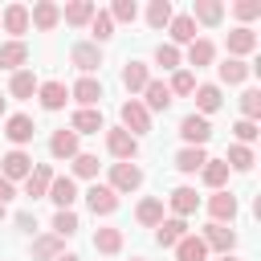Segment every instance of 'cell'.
<instances>
[{"mask_svg":"<svg viewBox=\"0 0 261 261\" xmlns=\"http://www.w3.org/2000/svg\"><path fill=\"white\" fill-rule=\"evenodd\" d=\"M122 130H126V135H135V139L151 130V114H147V106H143L139 98L122 102Z\"/></svg>","mask_w":261,"mask_h":261,"instance_id":"6da1fadb","label":"cell"},{"mask_svg":"<svg viewBox=\"0 0 261 261\" xmlns=\"http://www.w3.org/2000/svg\"><path fill=\"white\" fill-rule=\"evenodd\" d=\"M106 147H110V155H114V159H122V163H130V159L139 155V139H135V135H126L122 126L106 130Z\"/></svg>","mask_w":261,"mask_h":261,"instance_id":"7a4b0ae2","label":"cell"},{"mask_svg":"<svg viewBox=\"0 0 261 261\" xmlns=\"http://www.w3.org/2000/svg\"><path fill=\"white\" fill-rule=\"evenodd\" d=\"M86 204H90L94 216H110V212L118 208V192H114L110 184H94V188L86 192Z\"/></svg>","mask_w":261,"mask_h":261,"instance_id":"3957f363","label":"cell"},{"mask_svg":"<svg viewBox=\"0 0 261 261\" xmlns=\"http://www.w3.org/2000/svg\"><path fill=\"white\" fill-rule=\"evenodd\" d=\"M200 241H204V249L228 253V249L237 245V232H232L228 224H216V220H212V224H204V237H200Z\"/></svg>","mask_w":261,"mask_h":261,"instance_id":"277c9868","label":"cell"},{"mask_svg":"<svg viewBox=\"0 0 261 261\" xmlns=\"http://www.w3.org/2000/svg\"><path fill=\"white\" fill-rule=\"evenodd\" d=\"M139 184H143V171L135 163H114L110 167V188L114 192H135Z\"/></svg>","mask_w":261,"mask_h":261,"instance_id":"5b68a950","label":"cell"},{"mask_svg":"<svg viewBox=\"0 0 261 261\" xmlns=\"http://www.w3.org/2000/svg\"><path fill=\"white\" fill-rule=\"evenodd\" d=\"M49 184H53V167H49V163H37V167L24 175V196H29V200H41V196L49 192Z\"/></svg>","mask_w":261,"mask_h":261,"instance_id":"8992f818","label":"cell"},{"mask_svg":"<svg viewBox=\"0 0 261 261\" xmlns=\"http://www.w3.org/2000/svg\"><path fill=\"white\" fill-rule=\"evenodd\" d=\"M179 135H184L192 147H204V143L212 139V126H208V118H200V114H188V118L179 122Z\"/></svg>","mask_w":261,"mask_h":261,"instance_id":"52a82bcc","label":"cell"},{"mask_svg":"<svg viewBox=\"0 0 261 261\" xmlns=\"http://www.w3.org/2000/svg\"><path fill=\"white\" fill-rule=\"evenodd\" d=\"M53 204H57V212L61 208H69L73 200H77V184L69 179V175H53V184H49V192H45Z\"/></svg>","mask_w":261,"mask_h":261,"instance_id":"ba28073f","label":"cell"},{"mask_svg":"<svg viewBox=\"0 0 261 261\" xmlns=\"http://www.w3.org/2000/svg\"><path fill=\"white\" fill-rule=\"evenodd\" d=\"M57 20H61V8H57L53 0H41V4H33V12H29V24H37L41 33L57 29Z\"/></svg>","mask_w":261,"mask_h":261,"instance_id":"9c48e42d","label":"cell"},{"mask_svg":"<svg viewBox=\"0 0 261 261\" xmlns=\"http://www.w3.org/2000/svg\"><path fill=\"white\" fill-rule=\"evenodd\" d=\"M69 61L90 77V73L102 65V49H98V45H73V49H69Z\"/></svg>","mask_w":261,"mask_h":261,"instance_id":"30bf717a","label":"cell"},{"mask_svg":"<svg viewBox=\"0 0 261 261\" xmlns=\"http://www.w3.org/2000/svg\"><path fill=\"white\" fill-rule=\"evenodd\" d=\"M155 228H159V232H155V241H159L163 249H171V245H179V241L188 237V220H179V216H171V220H159Z\"/></svg>","mask_w":261,"mask_h":261,"instance_id":"8fae6325","label":"cell"},{"mask_svg":"<svg viewBox=\"0 0 261 261\" xmlns=\"http://www.w3.org/2000/svg\"><path fill=\"white\" fill-rule=\"evenodd\" d=\"M0 29L12 33V37H20V33L29 29V8H24V4H8V8L0 12Z\"/></svg>","mask_w":261,"mask_h":261,"instance_id":"7c38bea8","label":"cell"},{"mask_svg":"<svg viewBox=\"0 0 261 261\" xmlns=\"http://www.w3.org/2000/svg\"><path fill=\"white\" fill-rule=\"evenodd\" d=\"M69 98H77V102H82V110H94V106L102 102V82H94V77H82V82L69 90Z\"/></svg>","mask_w":261,"mask_h":261,"instance_id":"4fadbf2b","label":"cell"},{"mask_svg":"<svg viewBox=\"0 0 261 261\" xmlns=\"http://www.w3.org/2000/svg\"><path fill=\"white\" fill-rule=\"evenodd\" d=\"M4 135L20 147V143H33V135H37V126H33V118L29 114H12L8 122H4Z\"/></svg>","mask_w":261,"mask_h":261,"instance_id":"5bb4252c","label":"cell"},{"mask_svg":"<svg viewBox=\"0 0 261 261\" xmlns=\"http://www.w3.org/2000/svg\"><path fill=\"white\" fill-rule=\"evenodd\" d=\"M0 163H4V171H0V175H4L8 184H12V179H24V175L33 171V159H29L24 151H8V155H4Z\"/></svg>","mask_w":261,"mask_h":261,"instance_id":"9a60e30c","label":"cell"},{"mask_svg":"<svg viewBox=\"0 0 261 261\" xmlns=\"http://www.w3.org/2000/svg\"><path fill=\"white\" fill-rule=\"evenodd\" d=\"M167 204H171V212L184 220V216H192V212L200 208V196H196V188H175V192L167 196Z\"/></svg>","mask_w":261,"mask_h":261,"instance_id":"2e32d148","label":"cell"},{"mask_svg":"<svg viewBox=\"0 0 261 261\" xmlns=\"http://www.w3.org/2000/svg\"><path fill=\"white\" fill-rule=\"evenodd\" d=\"M208 212H212V220H216V224H224V220H232V216H237V196L220 188V192H216V196L208 200Z\"/></svg>","mask_w":261,"mask_h":261,"instance_id":"e0dca14e","label":"cell"},{"mask_svg":"<svg viewBox=\"0 0 261 261\" xmlns=\"http://www.w3.org/2000/svg\"><path fill=\"white\" fill-rule=\"evenodd\" d=\"M253 49H257V33H253V29H245V24H241V29H232V33H228V53H232L237 61H241L245 53H253Z\"/></svg>","mask_w":261,"mask_h":261,"instance_id":"ac0fdd59","label":"cell"},{"mask_svg":"<svg viewBox=\"0 0 261 261\" xmlns=\"http://www.w3.org/2000/svg\"><path fill=\"white\" fill-rule=\"evenodd\" d=\"M37 94H41V106H45V110H61V106L69 102L65 82H45V86H37Z\"/></svg>","mask_w":261,"mask_h":261,"instance_id":"d6986e66","label":"cell"},{"mask_svg":"<svg viewBox=\"0 0 261 261\" xmlns=\"http://www.w3.org/2000/svg\"><path fill=\"white\" fill-rule=\"evenodd\" d=\"M49 151H53V159H73L77 155V135L73 130H53V139H49Z\"/></svg>","mask_w":261,"mask_h":261,"instance_id":"ffe728a7","label":"cell"},{"mask_svg":"<svg viewBox=\"0 0 261 261\" xmlns=\"http://www.w3.org/2000/svg\"><path fill=\"white\" fill-rule=\"evenodd\" d=\"M61 253H65V241L53 237V232H45V237L33 241V261H53V257H61Z\"/></svg>","mask_w":261,"mask_h":261,"instance_id":"44dd1931","label":"cell"},{"mask_svg":"<svg viewBox=\"0 0 261 261\" xmlns=\"http://www.w3.org/2000/svg\"><path fill=\"white\" fill-rule=\"evenodd\" d=\"M188 16H192V20H200V24H220V16H224V4H220V0H196Z\"/></svg>","mask_w":261,"mask_h":261,"instance_id":"7402d4cb","label":"cell"},{"mask_svg":"<svg viewBox=\"0 0 261 261\" xmlns=\"http://www.w3.org/2000/svg\"><path fill=\"white\" fill-rule=\"evenodd\" d=\"M24 61H29V45H24V41L0 45V69H20Z\"/></svg>","mask_w":261,"mask_h":261,"instance_id":"603a6c76","label":"cell"},{"mask_svg":"<svg viewBox=\"0 0 261 261\" xmlns=\"http://www.w3.org/2000/svg\"><path fill=\"white\" fill-rule=\"evenodd\" d=\"M147 82H151V73H147V65L143 61H126L122 65V86L135 94V90H147Z\"/></svg>","mask_w":261,"mask_h":261,"instance_id":"cb8c5ba5","label":"cell"},{"mask_svg":"<svg viewBox=\"0 0 261 261\" xmlns=\"http://www.w3.org/2000/svg\"><path fill=\"white\" fill-rule=\"evenodd\" d=\"M69 130H73V135H98V130H106V126H102V114H98V110H77L73 122H69Z\"/></svg>","mask_w":261,"mask_h":261,"instance_id":"d4e9b609","label":"cell"},{"mask_svg":"<svg viewBox=\"0 0 261 261\" xmlns=\"http://www.w3.org/2000/svg\"><path fill=\"white\" fill-rule=\"evenodd\" d=\"M167 29H171V41H175V45H192V41H196V20H192L188 12H184V16H171Z\"/></svg>","mask_w":261,"mask_h":261,"instance_id":"484cf974","label":"cell"},{"mask_svg":"<svg viewBox=\"0 0 261 261\" xmlns=\"http://www.w3.org/2000/svg\"><path fill=\"white\" fill-rule=\"evenodd\" d=\"M143 94H147V102H143V106H147V114H151V110H167V106H171V90H167L163 82H147V90H143Z\"/></svg>","mask_w":261,"mask_h":261,"instance_id":"4316f807","label":"cell"},{"mask_svg":"<svg viewBox=\"0 0 261 261\" xmlns=\"http://www.w3.org/2000/svg\"><path fill=\"white\" fill-rule=\"evenodd\" d=\"M200 175H204V184L208 188H224V179H228V163L224 159H204V167H200Z\"/></svg>","mask_w":261,"mask_h":261,"instance_id":"83f0119b","label":"cell"},{"mask_svg":"<svg viewBox=\"0 0 261 261\" xmlns=\"http://www.w3.org/2000/svg\"><path fill=\"white\" fill-rule=\"evenodd\" d=\"M204 159H208V155H204L200 147H184V151L175 155V167H179L184 175H196V171L204 167Z\"/></svg>","mask_w":261,"mask_h":261,"instance_id":"f1b7e54d","label":"cell"},{"mask_svg":"<svg viewBox=\"0 0 261 261\" xmlns=\"http://www.w3.org/2000/svg\"><path fill=\"white\" fill-rule=\"evenodd\" d=\"M135 220H139V224H147V228H155V224L163 220V200H155V196H151V200H143V204L135 208Z\"/></svg>","mask_w":261,"mask_h":261,"instance_id":"f546056e","label":"cell"},{"mask_svg":"<svg viewBox=\"0 0 261 261\" xmlns=\"http://www.w3.org/2000/svg\"><path fill=\"white\" fill-rule=\"evenodd\" d=\"M204 257H208V249H204L200 237H184L175 245V261H204Z\"/></svg>","mask_w":261,"mask_h":261,"instance_id":"4dcf8cb0","label":"cell"},{"mask_svg":"<svg viewBox=\"0 0 261 261\" xmlns=\"http://www.w3.org/2000/svg\"><path fill=\"white\" fill-rule=\"evenodd\" d=\"M94 12H98V4H90V0H73L61 16H65L69 24H90V20H94Z\"/></svg>","mask_w":261,"mask_h":261,"instance_id":"1f68e13d","label":"cell"},{"mask_svg":"<svg viewBox=\"0 0 261 261\" xmlns=\"http://www.w3.org/2000/svg\"><path fill=\"white\" fill-rule=\"evenodd\" d=\"M212 57H216L212 41H192V45H188V65L204 69V65H212Z\"/></svg>","mask_w":261,"mask_h":261,"instance_id":"d6a6232c","label":"cell"},{"mask_svg":"<svg viewBox=\"0 0 261 261\" xmlns=\"http://www.w3.org/2000/svg\"><path fill=\"white\" fill-rule=\"evenodd\" d=\"M216 73H220V82L237 86V82H245V77H249V65H245V61H237V57H228V61H220V65H216Z\"/></svg>","mask_w":261,"mask_h":261,"instance_id":"836d02e7","label":"cell"},{"mask_svg":"<svg viewBox=\"0 0 261 261\" xmlns=\"http://www.w3.org/2000/svg\"><path fill=\"white\" fill-rule=\"evenodd\" d=\"M220 102H224V98H220V86H200V90H196L200 118H204V114H212V110H220Z\"/></svg>","mask_w":261,"mask_h":261,"instance_id":"e575fe53","label":"cell"},{"mask_svg":"<svg viewBox=\"0 0 261 261\" xmlns=\"http://www.w3.org/2000/svg\"><path fill=\"white\" fill-rule=\"evenodd\" d=\"M94 249L98 253H118L122 249V228H98L94 232Z\"/></svg>","mask_w":261,"mask_h":261,"instance_id":"d590c367","label":"cell"},{"mask_svg":"<svg viewBox=\"0 0 261 261\" xmlns=\"http://www.w3.org/2000/svg\"><path fill=\"white\" fill-rule=\"evenodd\" d=\"M8 90H12V98H33V94H37V77H33L29 69H16Z\"/></svg>","mask_w":261,"mask_h":261,"instance_id":"8d00e7d4","label":"cell"},{"mask_svg":"<svg viewBox=\"0 0 261 261\" xmlns=\"http://www.w3.org/2000/svg\"><path fill=\"white\" fill-rule=\"evenodd\" d=\"M224 163H228L232 171H249V167H253L257 159H253V151H249V147H241V143H232V147H228V155H224Z\"/></svg>","mask_w":261,"mask_h":261,"instance_id":"74e56055","label":"cell"},{"mask_svg":"<svg viewBox=\"0 0 261 261\" xmlns=\"http://www.w3.org/2000/svg\"><path fill=\"white\" fill-rule=\"evenodd\" d=\"M90 33H94V45H98V41H110V37H114V20H110V12L98 8L94 20H90Z\"/></svg>","mask_w":261,"mask_h":261,"instance_id":"f35d334b","label":"cell"},{"mask_svg":"<svg viewBox=\"0 0 261 261\" xmlns=\"http://www.w3.org/2000/svg\"><path fill=\"white\" fill-rule=\"evenodd\" d=\"M147 24H151V29L171 24V4H167V0H151V8H147Z\"/></svg>","mask_w":261,"mask_h":261,"instance_id":"ab89813d","label":"cell"},{"mask_svg":"<svg viewBox=\"0 0 261 261\" xmlns=\"http://www.w3.org/2000/svg\"><path fill=\"white\" fill-rule=\"evenodd\" d=\"M73 232H77V216H73L69 208H61V212L53 216V237L65 241V237H73Z\"/></svg>","mask_w":261,"mask_h":261,"instance_id":"60d3db41","label":"cell"},{"mask_svg":"<svg viewBox=\"0 0 261 261\" xmlns=\"http://www.w3.org/2000/svg\"><path fill=\"white\" fill-rule=\"evenodd\" d=\"M73 175H82V179H94V175H98V155H86V151H77V155H73Z\"/></svg>","mask_w":261,"mask_h":261,"instance_id":"b9f144b4","label":"cell"},{"mask_svg":"<svg viewBox=\"0 0 261 261\" xmlns=\"http://www.w3.org/2000/svg\"><path fill=\"white\" fill-rule=\"evenodd\" d=\"M241 114L249 122H257V114H261V90H245L241 94Z\"/></svg>","mask_w":261,"mask_h":261,"instance_id":"7bdbcfd3","label":"cell"},{"mask_svg":"<svg viewBox=\"0 0 261 261\" xmlns=\"http://www.w3.org/2000/svg\"><path fill=\"white\" fill-rule=\"evenodd\" d=\"M167 90H171V94H196V77H192L188 69H175V77H171Z\"/></svg>","mask_w":261,"mask_h":261,"instance_id":"ee69618b","label":"cell"},{"mask_svg":"<svg viewBox=\"0 0 261 261\" xmlns=\"http://www.w3.org/2000/svg\"><path fill=\"white\" fill-rule=\"evenodd\" d=\"M155 61H159L163 69H179V49H175V45H159V49H155Z\"/></svg>","mask_w":261,"mask_h":261,"instance_id":"f6af8a7d","label":"cell"},{"mask_svg":"<svg viewBox=\"0 0 261 261\" xmlns=\"http://www.w3.org/2000/svg\"><path fill=\"white\" fill-rule=\"evenodd\" d=\"M135 16H139L135 0H114V8H110V20H135Z\"/></svg>","mask_w":261,"mask_h":261,"instance_id":"bcb514c9","label":"cell"},{"mask_svg":"<svg viewBox=\"0 0 261 261\" xmlns=\"http://www.w3.org/2000/svg\"><path fill=\"white\" fill-rule=\"evenodd\" d=\"M232 135H237V143H241V147H249V143L257 139V122H249V118H241V122L232 126Z\"/></svg>","mask_w":261,"mask_h":261,"instance_id":"7dc6e473","label":"cell"},{"mask_svg":"<svg viewBox=\"0 0 261 261\" xmlns=\"http://www.w3.org/2000/svg\"><path fill=\"white\" fill-rule=\"evenodd\" d=\"M232 12H237L241 20H253V16H261V0H237Z\"/></svg>","mask_w":261,"mask_h":261,"instance_id":"c3c4849f","label":"cell"},{"mask_svg":"<svg viewBox=\"0 0 261 261\" xmlns=\"http://www.w3.org/2000/svg\"><path fill=\"white\" fill-rule=\"evenodd\" d=\"M16 224H20L24 232H33V228H37V216H33V212H20V216H16Z\"/></svg>","mask_w":261,"mask_h":261,"instance_id":"681fc988","label":"cell"},{"mask_svg":"<svg viewBox=\"0 0 261 261\" xmlns=\"http://www.w3.org/2000/svg\"><path fill=\"white\" fill-rule=\"evenodd\" d=\"M12 196H16V188H12V184L0 175V204H4V200H12Z\"/></svg>","mask_w":261,"mask_h":261,"instance_id":"f907efd6","label":"cell"},{"mask_svg":"<svg viewBox=\"0 0 261 261\" xmlns=\"http://www.w3.org/2000/svg\"><path fill=\"white\" fill-rule=\"evenodd\" d=\"M53 261H82L77 253H61V257H53Z\"/></svg>","mask_w":261,"mask_h":261,"instance_id":"816d5d0a","label":"cell"},{"mask_svg":"<svg viewBox=\"0 0 261 261\" xmlns=\"http://www.w3.org/2000/svg\"><path fill=\"white\" fill-rule=\"evenodd\" d=\"M220 261H241V257H232V253H224V257H220Z\"/></svg>","mask_w":261,"mask_h":261,"instance_id":"f5cc1de1","label":"cell"},{"mask_svg":"<svg viewBox=\"0 0 261 261\" xmlns=\"http://www.w3.org/2000/svg\"><path fill=\"white\" fill-rule=\"evenodd\" d=\"M0 114H4V98H0Z\"/></svg>","mask_w":261,"mask_h":261,"instance_id":"db71d44e","label":"cell"},{"mask_svg":"<svg viewBox=\"0 0 261 261\" xmlns=\"http://www.w3.org/2000/svg\"><path fill=\"white\" fill-rule=\"evenodd\" d=\"M0 220H4V204H0Z\"/></svg>","mask_w":261,"mask_h":261,"instance_id":"11a10c76","label":"cell"},{"mask_svg":"<svg viewBox=\"0 0 261 261\" xmlns=\"http://www.w3.org/2000/svg\"><path fill=\"white\" fill-rule=\"evenodd\" d=\"M130 261H143V257H130Z\"/></svg>","mask_w":261,"mask_h":261,"instance_id":"9f6ffc18","label":"cell"}]
</instances>
